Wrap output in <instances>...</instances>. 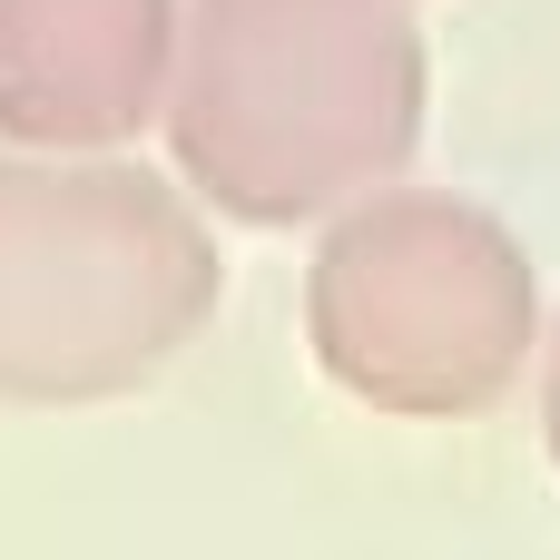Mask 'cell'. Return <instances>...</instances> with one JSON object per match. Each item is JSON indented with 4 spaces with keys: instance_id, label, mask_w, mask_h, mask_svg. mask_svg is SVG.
I'll use <instances>...</instances> for the list:
<instances>
[{
    "instance_id": "cell-1",
    "label": "cell",
    "mask_w": 560,
    "mask_h": 560,
    "mask_svg": "<svg viewBox=\"0 0 560 560\" xmlns=\"http://www.w3.org/2000/svg\"><path fill=\"white\" fill-rule=\"evenodd\" d=\"M423 108L413 0H177L158 128L207 217L315 226L413 167Z\"/></svg>"
},
{
    "instance_id": "cell-2",
    "label": "cell",
    "mask_w": 560,
    "mask_h": 560,
    "mask_svg": "<svg viewBox=\"0 0 560 560\" xmlns=\"http://www.w3.org/2000/svg\"><path fill=\"white\" fill-rule=\"evenodd\" d=\"M226 256L187 177L118 148H0V404L89 413L167 384Z\"/></svg>"
},
{
    "instance_id": "cell-3",
    "label": "cell",
    "mask_w": 560,
    "mask_h": 560,
    "mask_svg": "<svg viewBox=\"0 0 560 560\" xmlns=\"http://www.w3.org/2000/svg\"><path fill=\"white\" fill-rule=\"evenodd\" d=\"M305 354L384 423H472L541 354L532 246L453 187H364L315 217Z\"/></svg>"
},
{
    "instance_id": "cell-4",
    "label": "cell",
    "mask_w": 560,
    "mask_h": 560,
    "mask_svg": "<svg viewBox=\"0 0 560 560\" xmlns=\"http://www.w3.org/2000/svg\"><path fill=\"white\" fill-rule=\"evenodd\" d=\"M167 69L177 0H0V148H128Z\"/></svg>"
},
{
    "instance_id": "cell-5",
    "label": "cell",
    "mask_w": 560,
    "mask_h": 560,
    "mask_svg": "<svg viewBox=\"0 0 560 560\" xmlns=\"http://www.w3.org/2000/svg\"><path fill=\"white\" fill-rule=\"evenodd\" d=\"M532 364H541V453H551V472H560V325L541 335Z\"/></svg>"
}]
</instances>
